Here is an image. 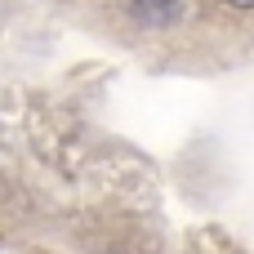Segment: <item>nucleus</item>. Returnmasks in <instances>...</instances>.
<instances>
[{
  "label": "nucleus",
  "instance_id": "obj_1",
  "mask_svg": "<svg viewBox=\"0 0 254 254\" xmlns=\"http://www.w3.org/2000/svg\"><path fill=\"white\" fill-rule=\"evenodd\" d=\"M179 0H134V13L143 18V22H174L179 18Z\"/></svg>",
  "mask_w": 254,
  "mask_h": 254
},
{
  "label": "nucleus",
  "instance_id": "obj_2",
  "mask_svg": "<svg viewBox=\"0 0 254 254\" xmlns=\"http://www.w3.org/2000/svg\"><path fill=\"white\" fill-rule=\"evenodd\" d=\"M223 4H232V9H254V0H223Z\"/></svg>",
  "mask_w": 254,
  "mask_h": 254
}]
</instances>
